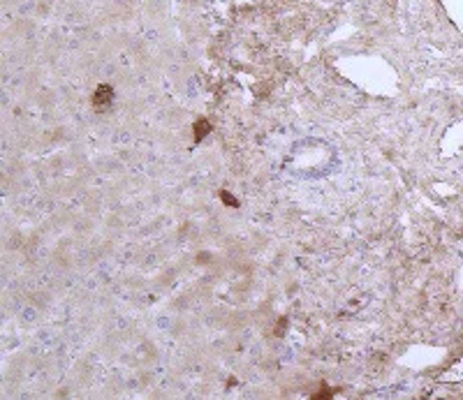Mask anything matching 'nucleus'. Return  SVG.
Here are the masks:
<instances>
[{
    "label": "nucleus",
    "mask_w": 463,
    "mask_h": 400,
    "mask_svg": "<svg viewBox=\"0 0 463 400\" xmlns=\"http://www.w3.org/2000/svg\"><path fill=\"white\" fill-rule=\"evenodd\" d=\"M93 109H97V111H104L107 107H111V102H114V88L109 86V83H100L95 88V93H93Z\"/></svg>",
    "instance_id": "1"
},
{
    "label": "nucleus",
    "mask_w": 463,
    "mask_h": 400,
    "mask_svg": "<svg viewBox=\"0 0 463 400\" xmlns=\"http://www.w3.org/2000/svg\"><path fill=\"white\" fill-rule=\"evenodd\" d=\"M209 132H211V123L206 121V118L195 121V125H192V139H195V144H199Z\"/></svg>",
    "instance_id": "2"
},
{
    "label": "nucleus",
    "mask_w": 463,
    "mask_h": 400,
    "mask_svg": "<svg viewBox=\"0 0 463 400\" xmlns=\"http://www.w3.org/2000/svg\"><path fill=\"white\" fill-rule=\"evenodd\" d=\"M220 199H222L225 203H227L229 208H236V206H239V199H236L234 195H229L227 190H220Z\"/></svg>",
    "instance_id": "3"
},
{
    "label": "nucleus",
    "mask_w": 463,
    "mask_h": 400,
    "mask_svg": "<svg viewBox=\"0 0 463 400\" xmlns=\"http://www.w3.org/2000/svg\"><path fill=\"white\" fill-rule=\"evenodd\" d=\"M285 326H287V319L283 317L280 319V324H276V336H283V333H285Z\"/></svg>",
    "instance_id": "4"
}]
</instances>
